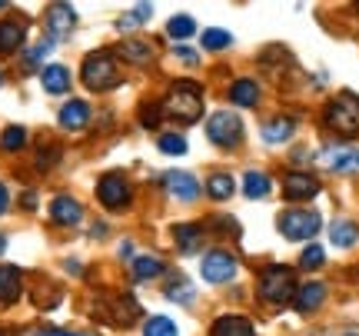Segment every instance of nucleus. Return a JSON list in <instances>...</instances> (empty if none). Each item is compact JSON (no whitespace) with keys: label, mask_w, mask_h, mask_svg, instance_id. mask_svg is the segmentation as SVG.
<instances>
[{"label":"nucleus","mask_w":359,"mask_h":336,"mask_svg":"<svg viewBox=\"0 0 359 336\" xmlns=\"http://www.w3.org/2000/svg\"><path fill=\"white\" fill-rule=\"evenodd\" d=\"M80 77H83V83H87L90 90H97V93L116 87L120 83V70H116L114 53H107V51L90 53L87 60H83V67H80Z\"/></svg>","instance_id":"1"},{"label":"nucleus","mask_w":359,"mask_h":336,"mask_svg":"<svg viewBox=\"0 0 359 336\" xmlns=\"http://www.w3.org/2000/svg\"><path fill=\"white\" fill-rule=\"evenodd\" d=\"M257 97H259V87L253 83V80H236L230 87V100L233 104H240V107H253L257 104Z\"/></svg>","instance_id":"21"},{"label":"nucleus","mask_w":359,"mask_h":336,"mask_svg":"<svg viewBox=\"0 0 359 336\" xmlns=\"http://www.w3.org/2000/svg\"><path fill=\"white\" fill-rule=\"evenodd\" d=\"M90 120V107L83 104V100H67L64 107H60V127L67 130H83Z\"/></svg>","instance_id":"15"},{"label":"nucleus","mask_w":359,"mask_h":336,"mask_svg":"<svg viewBox=\"0 0 359 336\" xmlns=\"http://www.w3.org/2000/svg\"><path fill=\"white\" fill-rule=\"evenodd\" d=\"M320 194V183L313 180L309 173H290L286 180H283V196L286 200H309V196Z\"/></svg>","instance_id":"10"},{"label":"nucleus","mask_w":359,"mask_h":336,"mask_svg":"<svg viewBox=\"0 0 359 336\" xmlns=\"http://www.w3.org/2000/svg\"><path fill=\"white\" fill-rule=\"evenodd\" d=\"M27 143V130L24 127H7L4 130V137H0V147L4 150H20Z\"/></svg>","instance_id":"31"},{"label":"nucleus","mask_w":359,"mask_h":336,"mask_svg":"<svg viewBox=\"0 0 359 336\" xmlns=\"http://www.w3.org/2000/svg\"><path fill=\"white\" fill-rule=\"evenodd\" d=\"M213 336H253V326L243 316H223L213 323Z\"/></svg>","instance_id":"17"},{"label":"nucleus","mask_w":359,"mask_h":336,"mask_svg":"<svg viewBox=\"0 0 359 336\" xmlns=\"http://www.w3.org/2000/svg\"><path fill=\"white\" fill-rule=\"evenodd\" d=\"M167 297L170 300H180V303H190V300H193V286L187 283V280H180V283H173L167 290Z\"/></svg>","instance_id":"35"},{"label":"nucleus","mask_w":359,"mask_h":336,"mask_svg":"<svg viewBox=\"0 0 359 336\" xmlns=\"http://www.w3.org/2000/svg\"><path fill=\"white\" fill-rule=\"evenodd\" d=\"M243 194L250 196V200H263V196L269 194V177H266V173L250 170V173L243 177Z\"/></svg>","instance_id":"23"},{"label":"nucleus","mask_w":359,"mask_h":336,"mask_svg":"<svg viewBox=\"0 0 359 336\" xmlns=\"http://www.w3.org/2000/svg\"><path fill=\"white\" fill-rule=\"evenodd\" d=\"M330 240H333V246H353L359 240V227L353 220H336L333 230H330Z\"/></svg>","instance_id":"20"},{"label":"nucleus","mask_w":359,"mask_h":336,"mask_svg":"<svg viewBox=\"0 0 359 336\" xmlns=\"http://www.w3.org/2000/svg\"><path fill=\"white\" fill-rule=\"evenodd\" d=\"M293 130H296V123L290 120V116L269 120L266 127H263V140L266 143H283V140H290V137H293Z\"/></svg>","instance_id":"19"},{"label":"nucleus","mask_w":359,"mask_h":336,"mask_svg":"<svg viewBox=\"0 0 359 336\" xmlns=\"http://www.w3.org/2000/svg\"><path fill=\"white\" fill-rule=\"evenodd\" d=\"M323 260H326L323 246L313 243V246H306V250H303V257H299V267H303V270H320Z\"/></svg>","instance_id":"33"},{"label":"nucleus","mask_w":359,"mask_h":336,"mask_svg":"<svg viewBox=\"0 0 359 336\" xmlns=\"http://www.w3.org/2000/svg\"><path fill=\"white\" fill-rule=\"evenodd\" d=\"M259 297L266 300V303H273V307L293 303V297H296L293 273L286 270V267H269V270L259 276Z\"/></svg>","instance_id":"3"},{"label":"nucleus","mask_w":359,"mask_h":336,"mask_svg":"<svg viewBox=\"0 0 359 336\" xmlns=\"http://www.w3.org/2000/svg\"><path fill=\"white\" fill-rule=\"evenodd\" d=\"M40 83H43V90H47V93H67V90H70V70H67V67H60V64L43 67Z\"/></svg>","instance_id":"16"},{"label":"nucleus","mask_w":359,"mask_h":336,"mask_svg":"<svg viewBox=\"0 0 359 336\" xmlns=\"http://www.w3.org/2000/svg\"><path fill=\"white\" fill-rule=\"evenodd\" d=\"M233 37L226 34V30H217V27H210V30H203V47L206 51H223V47H230Z\"/></svg>","instance_id":"29"},{"label":"nucleus","mask_w":359,"mask_h":336,"mask_svg":"<svg viewBox=\"0 0 359 336\" xmlns=\"http://www.w3.org/2000/svg\"><path fill=\"white\" fill-rule=\"evenodd\" d=\"M143 336H177V326L170 323L167 316H150L143 323Z\"/></svg>","instance_id":"28"},{"label":"nucleus","mask_w":359,"mask_h":336,"mask_svg":"<svg viewBox=\"0 0 359 336\" xmlns=\"http://www.w3.org/2000/svg\"><path fill=\"white\" fill-rule=\"evenodd\" d=\"M4 250H7V236L0 233V253H4Z\"/></svg>","instance_id":"40"},{"label":"nucleus","mask_w":359,"mask_h":336,"mask_svg":"<svg viewBox=\"0 0 359 336\" xmlns=\"http://www.w3.org/2000/svg\"><path fill=\"white\" fill-rule=\"evenodd\" d=\"M333 336H359V326H339L333 330Z\"/></svg>","instance_id":"38"},{"label":"nucleus","mask_w":359,"mask_h":336,"mask_svg":"<svg viewBox=\"0 0 359 336\" xmlns=\"http://www.w3.org/2000/svg\"><path fill=\"white\" fill-rule=\"evenodd\" d=\"M0 83H4V74H0Z\"/></svg>","instance_id":"42"},{"label":"nucleus","mask_w":359,"mask_h":336,"mask_svg":"<svg viewBox=\"0 0 359 336\" xmlns=\"http://www.w3.org/2000/svg\"><path fill=\"white\" fill-rule=\"evenodd\" d=\"M177 243L183 253H193L196 246H200V240H203V233H200V227H193V223H180L177 230Z\"/></svg>","instance_id":"24"},{"label":"nucleus","mask_w":359,"mask_h":336,"mask_svg":"<svg viewBox=\"0 0 359 336\" xmlns=\"http://www.w3.org/2000/svg\"><path fill=\"white\" fill-rule=\"evenodd\" d=\"M50 336H77V333H50Z\"/></svg>","instance_id":"41"},{"label":"nucleus","mask_w":359,"mask_h":336,"mask_svg":"<svg viewBox=\"0 0 359 336\" xmlns=\"http://www.w3.org/2000/svg\"><path fill=\"white\" fill-rule=\"evenodd\" d=\"M7 207H11V194H7V187L0 183V213H4Z\"/></svg>","instance_id":"37"},{"label":"nucleus","mask_w":359,"mask_h":336,"mask_svg":"<svg viewBox=\"0 0 359 336\" xmlns=\"http://www.w3.org/2000/svg\"><path fill=\"white\" fill-rule=\"evenodd\" d=\"M173 51H177L180 57H183V60H187V64H193V60H196V53H193L190 47H173Z\"/></svg>","instance_id":"39"},{"label":"nucleus","mask_w":359,"mask_h":336,"mask_svg":"<svg viewBox=\"0 0 359 336\" xmlns=\"http://www.w3.org/2000/svg\"><path fill=\"white\" fill-rule=\"evenodd\" d=\"M133 273H137V280H150V276L163 273V263L156 257H137L133 260Z\"/></svg>","instance_id":"27"},{"label":"nucleus","mask_w":359,"mask_h":336,"mask_svg":"<svg viewBox=\"0 0 359 336\" xmlns=\"http://www.w3.org/2000/svg\"><path fill=\"white\" fill-rule=\"evenodd\" d=\"M163 183H167L170 196H177V200H196L200 194V183L193 180V173H183V170H170Z\"/></svg>","instance_id":"12"},{"label":"nucleus","mask_w":359,"mask_h":336,"mask_svg":"<svg viewBox=\"0 0 359 336\" xmlns=\"http://www.w3.org/2000/svg\"><path fill=\"white\" fill-rule=\"evenodd\" d=\"M0 11H4V4H0Z\"/></svg>","instance_id":"43"},{"label":"nucleus","mask_w":359,"mask_h":336,"mask_svg":"<svg viewBox=\"0 0 359 336\" xmlns=\"http://www.w3.org/2000/svg\"><path fill=\"white\" fill-rule=\"evenodd\" d=\"M20 297V273L13 267H0V303H13Z\"/></svg>","instance_id":"18"},{"label":"nucleus","mask_w":359,"mask_h":336,"mask_svg":"<svg viewBox=\"0 0 359 336\" xmlns=\"http://www.w3.org/2000/svg\"><path fill=\"white\" fill-rule=\"evenodd\" d=\"M326 170H336V173H356L359 170V150L356 147H326L316 154Z\"/></svg>","instance_id":"8"},{"label":"nucleus","mask_w":359,"mask_h":336,"mask_svg":"<svg viewBox=\"0 0 359 336\" xmlns=\"http://www.w3.org/2000/svg\"><path fill=\"white\" fill-rule=\"evenodd\" d=\"M206 137L217 143V147H236V143L243 140V123L230 110H217V114L206 120Z\"/></svg>","instance_id":"5"},{"label":"nucleus","mask_w":359,"mask_h":336,"mask_svg":"<svg viewBox=\"0 0 359 336\" xmlns=\"http://www.w3.org/2000/svg\"><path fill=\"white\" fill-rule=\"evenodd\" d=\"M320 213H313V210H286L280 217V233L286 240H309L320 233Z\"/></svg>","instance_id":"6"},{"label":"nucleus","mask_w":359,"mask_h":336,"mask_svg":"<svg viewBox=\"0 0 359 336\" xmlns=\"http://www.w3.org/2000/svg\"><path fill=\"white\" fill-rule=\"evenodd\" d=\"M200 273H203L206 283H226V280L236 276V257L226 253V250H210L200 260Z\"/></svg>","instance_id":"7"},{"label":"nucleus","mask_w":359,"mask_h":336,"mask_svg":"<svg viewBox=\"0 0 359 336\" xmlns=\"http://www.w3.org/2000/svg\"><path fill=\"white\" fill-rule=\"evenodd\" d=\"M120 53H123L127 60H133V64H147V60L154 57L150 43H143V40H130V43H123V47H120Z\"/></svg>","instance_id":"26"},{"label":"nucleus","mask_w":359,"mask_h":336,"mask_svg":"<svg viewBox=\"0 0 359 336\" xmlns=\"http://www.w3.org/2000/svg\"><path fill=\"white\" fill-rule=\"evenodd\" d=\"M24 43V24L0 20V51H17Z\"/></svg>","instance_id":"22"},{"label":"nucleus","mask_w":359,"mask_h":336,"mask_svg":"<svg viewBox=\"0 0 359 336\" xmlns=\"http://www.w3.org/2000/svg\"><path fill=\"white\" fill-rule=\"evenodd\" d=\"M50 217L57 223H64V227H74V223H80V217H83V207H80L74 196H57L50 203Z\"/></svg>","instance_id":"13"},{"label":"nucleus","mask_w":359,"mask_h":336,"mask_svg":"<svg viewBox=\"0 0 359 336\" xmlns=\"http://www.w3.org/2000/svg\"><path fill=\"white\" fill-rule=\"evenodd\" d=\"M0 336H4V333H0Z\"/></svg>","instance_id":"44"},{"label":"nucleus","mask_w":359,"mask_h":336,"mask_svg":"<svg viewBox=\"0 0 359 336\" xmlns=\"http://www.w3.org/2000/svg\"><path fill=\"white\" fill-rule=\"evenodd\" d=\"M323 300H326V286L323 283H306V286H296V310L299 313H313L316 307H320Z\"/></svg>","instance_id":"14"},{"label":"nucleus","mask_w":359,"mask_h":336,"mask_svg":"<svg viewBox=\"0 0 359 336\" xmlns=\"http://www.w3.org/2000/svg\"><path fill=\"white\" fill-rule=\"evenodd\" d=\"M50 51H53V40L50 37L40 40L37 47H30V51H27V64H37V60H43V57H47Z\"/></svg>","instance_id":"36"},{"label":"nucleus","mask_w":359,"mask_h":336,"mask_svg":"<svg viewBox=\"0 0 359 336\" xmlns=\"http://www.w3.org/2000/svg\"><path fill=\"white\" fill-rule=\"evenodd\" d=\"M77 24V13L70 4H53L50 11H47V27H50V40L57 37H67L70 30Z\"/></svg>","instance_id":"11"},{"label":"nucleus","mask_w":359,"mask_h":336,"mask_svg":"<svg viewBox=\"0 0 359 336\" xmlns=\"http://www.w3.org/2000/svg\"><path fill=\"white\" fill-rule=\"evenodd\" d=\"M206 194L213 196V200H230L233 196V180L226 173H213L210 180H206Z\"/></svg>","instance_id":"25"},{"label":"nucleus","mask_w":359,"mask_h":336,"mask_svg":"<svg viewBox=\"0 0 359 336\" xmlns=\"http://www.w3.org/2000/svg\"><path fill=\"white\" fill-rule=\"evenodd\" d=\"M170 37H177V40H187L193 34V30H196V24H193V17H187V13H180V17H173V20H170Z\"/></svg>","instance_id":"30"},{"label":"nucleus","mask_w":359,"mask_h":336,"mask_svg":"<svg viewBox=\"0 0 359 336\" xmlns=\"http://www.w3.org/2000/svg\"><path fill=\"white\" fill-rule=\"evenodd\" d=\"M163 110L173 120H180V123H193V120H200V114H203V90L196 83H190V80H183V83H177V90L170 93Z\"/></svg>","instance_id":"2"},{"label":"nucleus","mask_w":359,"mask_h":336,"mask_svg":"<svg viewBox=\"0 0 359 336\" xmlns=\"http://www.w3.org/2000/svg\"><path fill=\"white\" fill-rule=\"evenodd\" d=\"M150 13H154V7H150V4H140V7H137L133 13H127V17H120V20H116V27H120V30H130V27L143 24V20H147Z\"/></svg>","instance_id":"34"},{"label":"nucleus","mask_w":359,"mask_h":336,"mask_svg":"<svg viewBox=\"0 0 359 336\" xmlns=\"http://www.w3.org/2000/svg\"><path fill=\"white\" fill-rule=\"evenodd\" d=\"M160 150L167 156H183L187 154V140L180 133H167V137H160Z\"/></svg>","instance_id":"32"},{"label":"nucleus","mask_w":359,"mask_h":336,"mask_svg":"<svg viewBox=\"0 0 359 336\" xmlns=\"http://www.w3.org/2000/svg\"><path fill=\"white\" fill-rule=\"evenodd\" d=\"M326 123H330L336 133L356 137L359 133V97H353V93H339L333 104L326 107Z\"/></svg>","instance_id":"4"},{"label":"nucleus","mask_w":359,"mask_h":336,"mask_svg":"<svg viewBox=\"0 0 359 336\" xmlns=\"http://www.w3.org/2000/svg\"><path fill=\"white\" fill-rule=\"evenodd\" d=\"M97 196H100L103 207L120 210V207H127L130 203V187L120 173H107V177L100 180V187H97Z\"/></svg>","instance_id":"9"}]
</instances>
